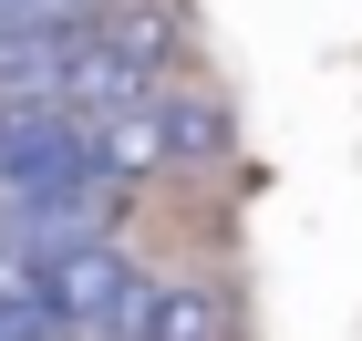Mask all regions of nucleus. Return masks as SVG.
<instances>
[{
    "mask_svg": "<svg viewBox=\"0 0 362 341\" xmlns=\"http://www.w3.org/2000/svg\"><path fill=\"white\" fill-rule=\"evenodd\" d=\"M93 186H104V166H93V114L83 104H0V217L93 197Z\"/></svg>",
    "mask_w": 362,
    "mask_h": 341,
    "instance_id": "nucleus-1",
    "label": "nucleus"
},
{
    "mask_svg": "<svg viewBox=\"0 0 362 341\" xmlns=\"http://www.w3.org/2000/svg\"><path fill=\"white\" fill-rule=\"evenodd\" d=\"M124 341H228V289L207 269H156Z\"/></svg>",
    "mask_w": 362,
    "mask_h": 341,
    "instance_id": "nucleus-2",
    "label": "nucleus"
},
{
    "mask_svg": "<svg viewBox=\"0 0 362 341\" xmlns=\"http://www.w3.org/2000/svg\"><path fill=\"white\" fill-rule=\"evenodd\" d=\"M156 145H166V166L228 155V104L218 93H156Z\"/></svg>",
    "mask_w": 362,
    "mask_h": 341,
    "instance_id": "nucleus-3",
    "label": "nucleus"
}]
</instances>
